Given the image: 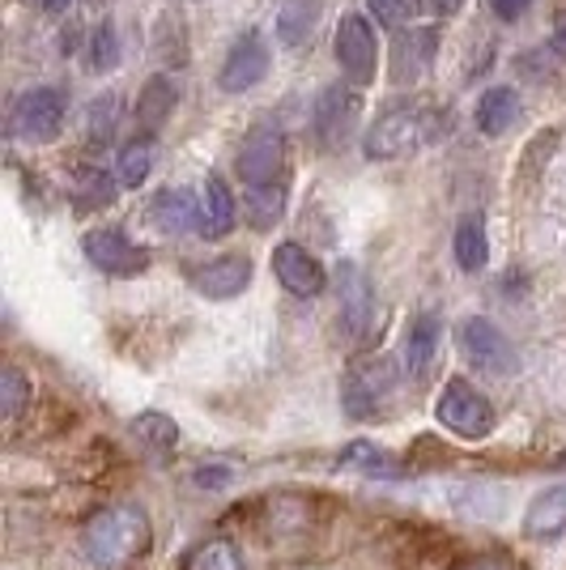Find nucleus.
Returning a JSON list of instances; mask_svg holds the SVG:
<instances>
[{"mask_svg": "<svg viewBox=\"0 0 566 570\" xmlns=\"http://www.w3.org/2000/svg\"><path fill=\"white\" fill-rule=\"evenodd\" d=\"M149 541H154V528H149L145 507L116 502L90 515V523L81 528V558L90 570H124L145 558Z\"/></svg>", "mask_w": 566, "mask_h": 570, "instance_id": "1", "label": "nucleus"}, {"mask_svg": "<svg viewBox=\"0 0 566 570\" xmlns=\"http://www.w3.org/2000/svg\"><path fill=\"white\" fill-rule=\"evenodd\" d=\"M439 132H443L439 102H430V98H401V102H388L375 116V124L367 128L362 154L371 163H392V158H404V154L430 145Z\"/></svg>", "mask_w": 566, "mask_h": 570, "instance_id": "2", "label": "nucleus"}, {"mask_svg": "<svg viewBox=\"0 0 566 570\" xmlns=\"http://www.w3.org/2000/svg\"><path fill=\"white\" fill-rule=\"evenodd\" d=\"M401 366L392 357H358L350 362L345 380H341V409L354 417V422H371L379 413H388V404L397 401V387H401Z\"/></svg>", "mask_w": 566, "mask_h": 570, "instance_id": "3", "label": "nucleus"}, {"mask_svg": "<svg viewBox=\"0 0 566 570\" xmlns=\"http://www.w3.org/2000/svg\"><path fill=\"white\" fill-rule=\"evenodd\" d=\"M435 417H439V426L448 430V434L465 439V443H481L498 426V413L490 396L477 392L469 380H448V387L435 401Z\"/></svg>", "mask_w": 566, "mask_h": 570, "instance_id": "4", "label": "nucleus"}, {"mask_svg": "<svg viewBox=\"0 0 566 570\" xmlns=\"http://www.w3.org/2000/svg\"><path fill=\"white\" fill-rule=\"evenodd\" d=\"M235 170L243 191L269 188V184H282L285 179V132L277 124H256L243 141H238L235 154Z\"/></svg>", "mask_w": 566, "mask_h": 570, "instance_id": "5", "label": "nucleus"}, {"mask_svg": "<svg viewBox=\"0 0 566 570\" xmlns=\"http://www.w3.org/2000/svg\"><path fill=\"white\" fill-rule=\"evenodd\" d=\"M332 56H336V69L345 72L350 86H371L379 72V39L375 26L367 13H345L336 22V35H332Z\"/></svg>", "mask_w": 566, "mask_h": 570, "instance_id": "6", "label": "nucleus"}, {"mask_svg": "<svg viewBox=\"0 0 566 570\" xmlns=\"http://www.w3.org/2000/svg\"><path fill=\"white\" fill-rule=\"evenodd\" d=\"M358 119H362V95H358V86H329L324 95L315 98V107H311V137L315 145L332 154V149H341V145L354 137Z\"/></svg>", "mask_w": 566, "mask_h": 570, "instance_id": "7", "label": "nucleus"}, {"mask_svg": "<svg viewBox=\"0 0 566 570\" xmlns=\"http://www.w3.org/2000/svg\"><path fill=\"white\" fill-rule=\"evenodd\" d=\"M65 116H69V102L56 86H30L26 95H18L13 102V132L30 145H48L60 137L65 128Z\"/></svg>", "mask_w": 566, "mask_h": 570, "instance_id": "8", "label": "nucleus"}, {"mask_svg": "<svg viewBox=\"0 0 566 570\" xmlns=\"http://www.w3.org/2000/svg\"><path fill=\"white\" fill-rule=\"evenodd\" d=\"M456 341H460V354L469 357L477 371H486V375H511L519 366L511 336L502 333L495 320H486V315H469L456 328Z\"/></svg>", "mask_w": 566, "mask_h": 570, "instance_id": "9", "label": "nucleus"}, {"mask_svg": "<svg viewBox=\"0 0 566 570\" xmlns=\"http://www.w3.org/2000/svg\"><path fill=\"white\" fill-rule=\"evenodd\" d=\"M81 252H86V261L95 264L103 277H142L145 268H149V252L137 247L133 238L116 230V226H95V230H86L81 235Z\"/></svg>", "mask_w": 566, "mask_h": 570, "instance_id": "10", "label": "nucleus"}, {"mask_svg": "<svg viewBox=\"0 0 566 570\" xmlns=\"http://www.w3.org/2000/svg\"><path fill=\"white\" fill-rule=\"evenodd\" d=\"M336 315H341V333L350 341H362L375 324V294L358 261L336 264Z\"/></svg>", "mask_w": 566, "mask_h": 570, "instance_id": "11", "label": "nucleus"}, {"mask_svg": "<svg viewBox=\"0 0 566 570\" xmlns=\"http://www.w3.org/2000/svg\"><path fill=\"white\" fill-rule=\"evenodd\" d=\"M269 65H273V51L264 43V35H260V30H247V35L235 39V48L226 51L222 72H217V86H222L226 95H247V90H256L260 81L269 77Z\"/></svg>", "mask_w": 566, "mask_h": 570, "instance_id": "12", "label": "nucleus"}, {"mask_svg": "<svg viewBox=\"0 0 566 570\" xmlns=\"http://www.w3.org/2000/svg\"><path fill=\"white\" fill-rule=\"evenodd\" d=\"M252 277H256V264H252V256H238V252H226V256H213V261L188 268V285L213 303L238 298L252 285Z\"/></svg>", "mask_w": 566, "mask_h": 570, "instance_id": "13", "label": "nucleus"}, {"mask_svg": "<svg viewBox=\"0 0 566 570\" xmlns=\"http://www.w3.org/2000/svg\"><path fill=\"white\" fill-rule=\"evenodd\" d=\"M273 277L294 298H320L329 289V268L315 261L303 243H277L273 247Z\"/></svg>", "mask_w": 566, "mask_h": 570, "instance_id": "14", "label": "nucleus"}, {"mask_svg": "<svg viewBox=\"0 0 566 570\" xmlns=\"http://www.w3.org/2000/svg\"><path fill=\"white\" fill-rule=\"evenodd\" d=\"M439 345H443V320L439 311H418L404 328V350H401V371L404 380L422 383L435 362H439Z\"/></svg>", "mask_w": 566, "mask_h": 570, "instance_id": "15", "label": "nucleus"}, {"mask_svg": "<svg viewBox=\"0 0 566 570\" xmlns=\"http://www.w3.org/2000/svg\"><path fill=\"white\" fill-rule=\"evenodd\" d=\"M145 217H149V226L163 230V235H192V230L201 235V200L184 188L158 191V196L149 200Z\"/></svg>", "mask_w": 566, "mask_h": 570, "instance_id": "16", "label": "nucleus"}, {"mask_svg": "<svg viewBox=\"0 0 566 570\" xmlns=\"http://www.w3.org/2000/svg\"><path fill=\"white\" fill-rule=\"evenodd\" d=\"M435 48H439V30L435 26H409V30H401L397 43H392V77L397 81H418L430 69Z\"/></svg>", "mask_w": 566, "mask_h": 570, "instance_id": "17", "label": "nucleus"}, {"mask_svg": "<svg viewBox=\"0 0 566 570\" xmlns=\"http://www.w3.org/2000/svg\"><path fill=\"white\" fill-rule=\"evenodd\" d=\"M566 532V481L549 485L524 507V537L528 541H558Z\"/></svg>", "mask_w": 566, "mask_h": 570, "instance_id": "18", "label": "nucleus"}, {"mask_svg": "<svg viewBox=\"0 0 566 570\" xmlns=\"http://www.w3.org/2000/svg\"><path fill=\"white\" fill-rule=\"evenodd\" d=\"M238 222L235 191L222 175H205V188H201V235L205 238H226Z\"/></svg>", "mask_w": 566, "mask_h": 570, "instance_id": "19", "label": "nucleus"}, {"mask_svg": "<svg viewBox=\"0 0 566 570\" xmlns=\"http://www.w3.org/2000/svg\"><path fill=\"white\" fill-rule=\"evenodd\" d=\"M179 107V86L170 77H149L137 95V132L145 137H158L166 128V119L175 116Z\"/></svg>", "mask_w": 566, "mask_h": 570, "instance_id": "20", "label": "nucleus"}, {"mask_svg": "<svg viewBox=\"0 0 566 570\" xmlns=\"http://www.w3.org/2000/svg\"><path fill=\"white\" fill-rule=\"evenodd\" d=\"M519 119V95L511 86H490L486 95L477 98V111H472V124L477 132L486 137H507Z\"/></svg>", "mask_w": 566, "mask_h": 570, "instance_id": "21", "label": "nucleus"}, {"mask_svg": "<svg viewBox=\"0 0 566 570\" xmlns=\"http://www.w3.org/2000/svg\"><path fill=\"white\" fill-rule=\"evenodd\" d=\"M451 256L460 264V273H481L490 264V230H486V217L465 214L456 222V235H451Z\"/></svg>", "mask_w": 566, "mask_h": 570, "instance_id": "22", "label": "nucleus"}, {"mask_svg": "<svg viewBox=\"0 0 566 570\" xmlns=\"http://www.w3.org/2000/svg\"><path fill=\"white\" fill-rule=\"evenodd\" d=\"M320 13H324V0H285L277 13V39L294 51L308 48L315 26H320Z\"/></svg>", "mask_w": 566, "mask_h": 570, "instance_id": "23", "label": "nucleus"}, {"mask_svg": "<svg viewBox=\"0 0 566 570\" xmlns=\"http://www.w3.org/2000/svg\"><path fill=\"white\" fill-rule=\"evenodd\" d=\"M341 469H354L362 476H401L404 464L397 455L388 452V448H375V443H367V439H354V443H345L341 448V460H336Z\"/></svg>", "mask_w": 566, "mask_h": 570, "instance_id": "24", "label": "nucleus"}, {"mask_svg": "<svg viewBox=\"0 0 566 570\" xmlns=\"http://www.w3.org/2000/svg\"><path fill=\"white\" fill-rule=\"evenodd\" d=\"M154 158H158V137H145L137 132L133 141H124L119 149V163H116V179L124 188H142L154 170Z\"/></svg>", "mask_w": 566, "mask_h": 570, "instance_id": "25", "label": "nucleus"}, {"mask_svg": "<svg viewBox=\"0 0 566 570\" xmlns=\"http://www.w3.org/2000/svg\"><path fill=\"white\" fill-rule=\"evenodd\" d=\"M69 191L81 209H107V205L116 200V179L103 167H77L72 170Z\"/></svg>", "mask_w": 566, "mask_h": 570, "instance_id": "26", "label": "nucleus"}, {"mask_svg": "<svg viewBox=\"0 0 566 570\" xmlns=\"http://www.w3.org/2000/svg\"><path fill=\"white\" fill-rule=\"evenodd\" d=\"M285 196H290V184H269V188L247 191V217L256 230H273L285 214Z\"/></svg>", "mask_w": 566, "mask_h": 570, "instance_id": "27", "label": "nucleus"}, {"mask_svg": "<svg viewBox=\"0 0 566 570\" xmlns=\"http://www.w3.org/2000/svg\"><path fill=\"white\" fill-rule=\"evenodd\" d=\"M188 570H247V562H243V549L235 541L217 537V541H205V546L192 549Z\"/></svg>", "mask_w": 566, "mask_h": 570, "instance_id": "28", "label": "nucleus"}, {"mask_svg": "<svg viewBox=\"0 0 566 570\" xmlns=\"http://www.w3.org/2000/svg\"><path fill=\"white\" fill-rule=\"evenodd\" d=\"M30 396H35V387L26 380V371L9 362L0 371V413H4V422H18L26 413V404H30Z\"/></svg>", "mask_w": 566, "mask_h": 570, "instance_id": "29", "label": "nucleus"}, {"mask_svg": "<svg viewBox=\"0 0 566 570\" xmlns=\"http://www.w3.org/2000/svg\"><path fill=\"white\" fill-rule=\"evenodd\" d=\"M133 430H137V439H145L154 452H170L175 443H179V426H175V417H166V413H142L137 422H133Z\"/></svg>", "mask_w": 566, "mask_h": 570, "instance_id": "30", "label": "nucleus"}, {"mask_svg": "<svg viewBox=\"0 0 566 570\" xmlns=\"http://www.w3.org/2000/svg\"><path fill=\"white\" fill-rule=\"evenodd\" d=\"M116 119H119V98L116 95H98L90 102V116H86V132L95 145H111L116 137Z\"/></svg>", "mask_w": 566, "mask_h": 570, "instance_id": "31", "label": "nucleus"}, {"mask_svg": "<svg viewBox=\"0 0 566 570\" xmlns=\"http://www.w3.org/2000/svg\"><path fill=\"white\" fill-rule=\"evenodd\" d=\"M371 13H375L379 26H388V30H409V26L418 22V13H422V0H371Z\"/></svg>", "mask_w": 566, "mask_h": 570, "instance_id": "32", "label": "nucleus"}, {"mask_svg": "<svg viewBox=\"0 0 566 570\" xmlns=\"http://www.w3.org/2000/svg\"><path fill=\"white\" fill-rule=\"evenodd\" d=\"M95 72H111L119 65V48H116V30L111 26H98L95 30V56H90Z\"/></svg>", "mask_w": 566, "mask_h": 570, "instance_id": "33", "label": "nucleus"}, {"mask_svg": "<svg viewBox=\"0 0 566 570\" xmlns=\"http://www.w3.org/2000/svg\"><path fill=\"white\" fill-rule=\"evenodd\" d=\"M490 9H495L502 22H519L533 9V0H490Z\"/></svg>", "mask_w": 566, "mask_h": 570, "instance_id": "34", "label": "nucleus"}, {"mask_svg": "<svg viewBox=\"0 0 566 570\" xmlns=\"http://www.w3.org/2000/svg\"><path fill=\"white\" fill-rule=\"evenodd\" d=\"M422 9L439 13V18H451V13H460V9H465V0H422Z\"/></svg>", "mask_w": 566, "mask_h": 570, "instance_id": "35", "label": "nucleus"}, {"mask_svg": "<svg viewBox=\"0 0 566 570\" xmlns=\"http://www.w3.org/2000/svg\"><path fill=\"white\" fill-rule=\"evenodd\" d=\"M549 48H554V56H563V60H566V13L558 18V26H554V39H549Z\"/></svg>", "mask_w": 566, "mask_h": 570, "instance_id": "36", "label": "nucleus"}, {"mask_svg": "<svg viewBox=\"0 0 566 570\" xmlns=\"http://www.w3.org/2000/svg\"><path fill=\"white\" fill-rule=\"evenodd\" d=\"M465 570H516L507 558H481V562H472V567H465Z\"/></svg>", "mask_w": 566, "mask_h": 570, "instance_id": "37", "label": "nucleus"}, {"mask_svg": "<svg viewBox=\"0 0 566 570\" xmlns=\"http://www.w3.org/2000/svg\"><path fill=\"white\" fill-rule=\"evenodd\" d=\"M35 4H39L43 13H65V9H69V0H35Z\"/></svg>", "mask_w": 566, "mask_h": 570, "instance_id": "38", "label": "nucleus"}]
</instances>
